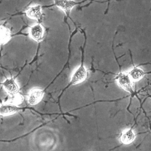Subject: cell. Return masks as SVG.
Here are the masks:
<instances>
[{
	"instance_id": "cell-1",
	"label": "cell",
	"mask_w": 151,
	"mask_h": 151,
	"mask_svg": "<svg viewBox=\"0 0 151 151\" xmlns=\"http://www.w3.org/2000/svg\"><path fill=\"white\" fill-rule=\"evenodd\" d=\"M87 77V70L83 62L74 70L71 76L69 85H76L84 82Z\"/></svg>"
},
{
	"instance_id": "cell-2",
	"label": "cell",
	"mask_w": 151,
	"mask_h": 151,
	"mask_svg": "<svg viewBox=\"0 0 151 151\" xmlns=\"http://www.w3.org/2000/svg\"><path fill=\"white\" fill-rule=\"evenodd\" d=\"M1 85L5 92L11 96H16L19 94V86L13 77L6 78L2 82Z\"/></svg>"
},
{
	"instance_id": "cell-3",
	"label": "cell",
	"mask_w": 151,
	"mask_h": 151,
	"mask_svg": "<svg viewBox=\"0 0 151 151\" xmlns=\"http://www.w3.org/2000/svg\"><path fill=\"white\" fill-rule=\"evenodd\" d=\"M116 80L119 87L124 91L130 93H133V81L127 73L120 72L116 77Z\"/></svg>"
},
{
	"instance_id": "cell-4",
	"label": "cell",
	"mask_w": 151,
	"mask_h": 151,
	"mask_svg": "<svg viewBox=\"0 0 151 151\" xmlns=\"http://www.w3.org/2000/svg\"><path fill=\"white\" fill-rule=\"evenodd\" d=\"M22 108L15 102H4L0 103V116H9L14 115L21 110Z\"/></svg>"
},
{
	"instance_id": "cell-5",
	"label": "cell",
	"mask_w": 151,
	"mask_h": 151,
	"mask_svg": "<svg viewBox=\"0 0 151 151\" xmlns=\"http://www.w3.org/2000/svg\"><path fill=\"white\" fill-rule=\"evenodd\" d=\"M45 92L43 89L39 87H34L29 90L28 93L27 101L31 106L39 104L44 97Z\"/></svg>"
},
{
	"instance_id": "cell-6",
	"label": "cell",
	"mask_w": 151,
	"mask_h": 151,
	"mask_svg": "<svg viewBox=\"0 0 151 151\" xmlns=\"http://www.w3.org/2000/svg\"><path fill=\"white\" fill-rule=\"evenodd\" d=\"M29 35L32 40L37 42H40L44 39L45 29L40 23L34 24L29 28Z\"/></svg>"
},
{
	"instance_id": "cell-7",
	"label": "cell",
	"mask_w": 151,
	"mask_h": 151,
	"mask_svg": "<svg viewBox=\"0 0 151 151\" xmlns=\"http://www.w3.org/2000/svg\"><path fill=\"white\" fill-rule=\"evenodd\" d=\"M25 13L28 18L41 22L42 17V8L41 5L34 4L28 8Z\"/></svg>"
},
{
	"instance_id": "cell-8",
	"label": "cell",
	"mask_w": 151,
	"mask_h": 151,
	"mask_svg": "<svg viewBox=\"0 0 151 151\" xmlns=\"http://www.w3.org/2000/svg\"><path fill=\"white\" fill-rule=\"evenodd\" d=\"M55 6L61 9L67 16H69L72 9L77 4L74 0H53Z\"/></svg>"
},
{
	"instance_id": "cell-9",
	"label": "cell",
	"mask_w": 151,
	"mask_h": 151,
	"mask_svg": "<svg viewBox=\"0 0 151 151\" xmlns=\"http://www.w3.org/2000/svg\"><path fill=\"white\" fill-rule=\"evenodd\" d=\"M136 134L134 133L132 127L128 129L124 130L120 137V140L121 143L123 145H130L136 139Z\"/></svg>"
},
{
	"instance_id": "cell-10",
	"label": "cell",
	"mask_w": 151,
	"mask_h": 151,
	"mask_svg": "<svg viewBox=\"0 0 151 151\" xmlns=\"http://www.w3.org/2000/svg\"><path fill=\"white\" fill-rule=\"evenodd\" d=\"M12 38L11 30L4 25H0V45H3L8 43Z\"/></svg>"
},
{
	"instance_id": "cell-11",
	"label": "cell",
	"mask_w": 151,
	"mask_h": 151,
	"mask_svg": "<svg viewBox=\"0 0 151 151\" xmlns=\"http://www.w3.org/2000/svg\"><path fill=\"white\" fill-rule=\"evenodd\" d=\"M131 80L133 81H139L145 75V73L143 69L139 67L134 66L128 73Z\"/></svg>"
}]
</instances>
